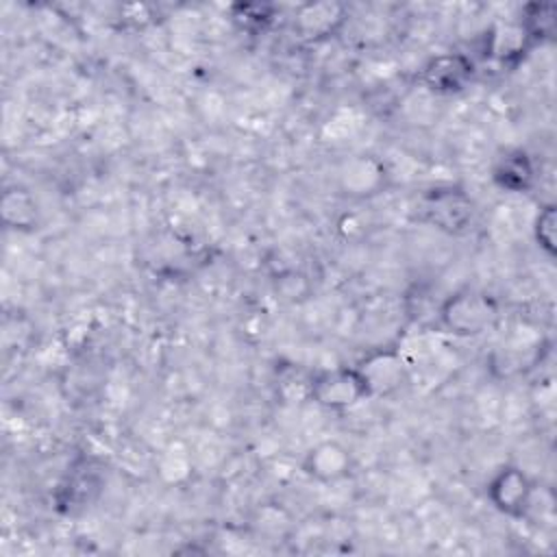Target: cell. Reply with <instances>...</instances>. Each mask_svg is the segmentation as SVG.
I'll use <instances>...</instances> for the list:
<instances>
[{
  "label": "cell",
  "mask_w": 557,
  "mask_h": 557,
  "mask_svg": "<svg viewBox=\"0 0 557 557\" xmlns=\"http://www.w3.org/2000/svg\"><path fill=\"white\" fill-rule=\"evenodd\" d=\"M498 318L496 300L479 289H459L440 307L442 324L459 337H472L487 331Z\"/></svg>",
  "instance_id": "6da1fadb"
},
{
  "label": "cell",
  "mask_w": 557,
  "mask_h": 557,
  "mask_svg": "<svg viewBox=\"0 0 557 557\" xmlns=\"http://www.w3.org/2000/svg\"><path fill=\"white\" fill-rule=\"evenodd\" d=\"M309 398L326 409H350L370 398L359 372L348 366L311 374Z\"/></svg>",
  "instance_id": "7a4b0ae2"
},
{
  "label": "cell",
  "mask_w": 557,
  "mask_h": 557,
  "mask_svg": "<svg viewBox=\"0 0 557 557\" xmlns=\"http://www.w3.org/2000/svg\"><path fill=\"white\" fill-rule=\"evenodd\" d=\"M420 213L435 228L459 233L470 224L474 205L472 198L459 187H433L422 196Z\"/></svg>",
  "instance_id": "3957f363"
},
{
  "label": "cell",
  "mask_w": 557,
  "mask_h": 557,
  "mask_svg": "<svg viewBox=\"0 0 557 557\" xmlns=\"http://www.w3.org/2000/svg\"><path fill=\"white\" fill-rule=\"evenodd\" d=\"M355 370L359 372V376L368 389V396H387V394L400 389V385L407 379L405 359L394 348H379V350L368 352L355 366Z\"/></svg>",
  "instance_id": "277c9868"
},
{
  "label": "cell",
  "mask_w": 557,
  "mask_h": 557,
  "mask_svg": "<svg viewBox=\"0 0 557 557\" xmlns=\"http://www.w3.org/2000/svg\"><path fill=\"white\" fill-rule=\"evenodd\" d=\"M474 76V63L463 52H442L429 59L420 72V81L435 94H457Z\"/></svg>",
  "instance_id": "5b68a950"
},
{
  "label": "cell",
  "mask_w": 557,
  "mask_h": 557,
  "mask_svg": "<svg viewBox=\"0 0 557 557\" xmlns=\"http://www.w3.org/2000/svg\"><path fill=\"white\" fill-rule=\"evenodd\" d=\"M533 494H535V487L531 479L516 466L500 468L487 485V498L498 511L507 516L527 513Z\"/></svg>",
  "instance_id": "8992f818"
},
{
  "label": "cell",
  "mask_w": 557,
  "mask_h": 557,
  "mask_svg": "<svg viewBox=\"0 0 557 557\" xmlns=\"http://www.w3.org/2000/svg\"><path fill=\"white\" fill-rule=\"evenodd\" d=\"M346 17V9L337 2H307L298 7L294 15V26L305 39L318 41L333 35Z\"/></svg>",
  "instance_id": "52a82bcc"
},
{
  "label": "cell",
  "mask_w": 557,
  "mask_h": 557,
  "mask_svg": "<svg viewBox=\"0 0 557 557\" xmlns=\"http://www.w3.org/2000/svg\"><path fill=\"white\" fill-rule=\"evenodd\" d=\"M305 472L318 481H337L350 470V455L337 442H320L313 446L302 463Z\"/></svg>",
  "instance_id": "ba28073f"
},
{
  "label": "cell",
  "mask_w": 557,
  "mask_h": 557,
  "mask_svg": "<svg viewBox=\"0 0 557 557\" xmlns=\"http://www.w3.org/2000/svg\"><path fill=\"white\" fill-rule=\"evenodd\" d=\"M533 176H535V168L531 157L524 150L507 152L494 168L496 185L511 194L527 191L533 183Z\"/></svg>",
  "instance_id": "9c48e42d"
},
{
  "label": "cell",
  "mask_w": 557,
  "mask_h": 557,
  "mask_svg": "<svg viewBox=\"0 0 557 557\" xmlns=\"http://www.w3.org/2000/svg\"><path fill=\"white\" fill-rule=\"evenodd\" d=\"M2 222L9 228H33L37 222V205L26 189L9 187L0 198Z\"/></svg>",
  "instance_id": "30bf717a"
},
{
  "label": "cell",
  "mask_w": 557,
  "mask_h": 557,
  "mask_svg": "<svg viewBox=\"0 0 557 557\" xmlns=\"http://www.w3.org/2000/svg\"><path fill=\"white\" fill-rule=\"evenodd\" d=\"M100 474L98 470H94L91 466L83 463L81 468H74V472L67 476L65 485H63V492H65V503H72V505H87L94 500V496L100 492Z\"/></svg>",
  "instance_id": "8fae6325"
},
{
  "label": "cell",
  "mask_w": 557,
  "mask_h": 557,
  "mask_svg": "<svg viewBox=\"0 0 557 557\" xmlns=\"http://www.w3.org/2000/svg\"><path fill=\"white\" fill-rule=\"evenodd\" d=\"M555 7L548 2H533L522 9L520 28L529 41H544L555 30Z\"/></svg>",
  "instance_id": "7c38bea8"
},
{
  "label": "cell",
  "mask_w": 557,
  "mask_h": 557,
  "mask_svg": "<svg viewBox=\"0 0 557 557\" xmlns=\"http://www.w3.org/2000/svg\"><path fill=\"white\" fill-rule=\"evenodd\" d=\"M535 239L540 248L553 255L555 250V207L546 205L535 220Z\"/></svg>",
  "instance_id": "4fadbf2b"
},
{
  "label": "cell",
  "mask_w": 557,
  "mask_h": 557,
  "mask_svg": "<svg viewBox=\"0 0 557 557\" xmlns=\"http://www.w3.org/2000/svg\"><path fill=\"white\" fill-rule=\"evenodd\" d=\"M233 17L237 22H242V26H246V28H250V26L263 28L272 20V13H270V7H265V4H237Z\"/></svg>",
  "instance_id": "5bb4252c"
}]
</instances>
